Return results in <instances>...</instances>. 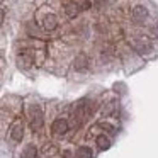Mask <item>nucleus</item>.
Returning <instances> with one entry per match:
<instances>
[{"instance_id": "1", "label": "nucleus", "mask_w": 158, "mask_h": 158, "mask_svg": "<svg viewBox=\"0 0 158 158\" xmlns=\"http://www.w3.org/2000/svg\"><path fill=\"white\" fill-rule=\"evenodd\" d=\"M129 43H131V46H133L134 51H138L139 55H148V53L153 49L151 41L146 38V36H134Z\"/></svg>"}, {"instance_id": "2", "label": "nucleus", "mask_w": 158, "mask_h": 158, "mask_svg": "<svg viewBox=\"0 0 158 158\" xmlns=\"http://www.w3.org/2000/svg\"><path fill=\"white\" fill-rule=\"evenodd\" d=\"M32 63H34V56H32L31 51L24 49L22 53H19V55H17V65H19V68L27 70V68H31V66H32Z\"/></svg>"}, {"instance_id": "3", "label": "nucleus", "mask_w": 158, "mask_h": 158, "mask_svg": "<svg viewBox=\"0 0 158 158\" xmlns=\"http://www.w3.org/2000/svg\"><path fill=\"white\" fill-rule=\"evenodd\" d=\"M43 126V112L39 106H32L31 107V129H41Z\"/></svg>"}, {"instance_id": "4", "label": "nucleus", "mask_w": 158, "mask_h": 158, "mask_svg": "<svg viewBox=\"0 0 158 158\" xmlns=\"http://www.w3.org/2000/svg\"><path fill=\"white\" fill-rule=\"evenodd\" d=\"M146 19H148V9L144 5H136L133 9V21L136 24H144Z\"/></svg>"}, {"instance_id": "5", "label": "nucleus", "mask_w": 158, "mask_h": 158, "mask_svg": "<svg viewBox=\"0 0 158 158\" xmlns=\"http://www.w3.org/2000/svg\"><path fill=\"white\" fill-rule=\"evenodd\" d=\"M56 26H58V19H56L55 14L44 15V19H43V29H44V31L51 32V31H55V29H56Z\"/></svg>"}, {"instance_id": "6", "label": "nucleus", "mask_w": 158, "mask_h": 158, "mask_svg": "<svg viewBox=\"0 0 158 158\" xmlns=\"http://www.w3.org/2000/svg\"><path fill=\"white\" fill-rule=\"evenodd\" d=\"M80 12H82V5H80V2H70V4L65 5V14L68 15L70 19L77 17Z\"/></svg>"}, {"instance_id": "7", "label": "nucleus", "mask_w": 158, "mask_h": 158, "mask_svg": "<svg viewBox=\"0 0 158 158\" xmlns=\"http://www.w3.org/2000/svg\"><path fill=\"white\" fill-rule=\"evenodd\" d=\"M73 68H75L77 72H85V70L89 68V58H87L85 55H78L75 58V61H73Z\"/></svg>"}, {"instance_id": "8", "label": "nucleus", "mask_w": 158, "mask_h": 158, "mask_svg": "<svg viewBox=\"0 0 158 158\" xmlns=\"http://www.w3.org/2000/svg\"><path fill=\"white\" fill-rule=\"evenodd\" d=\"M51 129L55 134H65L66 131H68V123H66L65 119H56L55 123H53Z\"/></svg>"}, {"instance_id": "9", "label": "nucleus", "mask_w": 158, "mask_h": 158, "mask_svg": "<svg viewBox=\"0 0 158 158\" xmlns=\"http://www.w3.org/2000/svg\"><path fill=\"white\" fill-rule=\"evenodd\" d=\"M22 136H24V126H22V123L17 121V123L12 126V129H10V138L14 141H21Z\"/></svg>"}, {"instance_id": "10", "label": "nucleus", "mask_w": 158, "mask_h": 158, "mask_svg": "<svg viewBox=\"0 0 158 158\" xmlns=\"http://www.w3.org/2000/svg\"><path fill=\"white\" fill-rule=\"evenodd\" d=\"M21 158H38V150H36V146H32V144H27V146L22 150Z\"/></svg>"}, {"instance_id": "11", "label": "nucleus", "mask_w": 158, "mask_h": 158, "mask_svg": "<svg viewBox=\"0 0 158 158\" xmlns=\"http://www.w3.org/2000/svg\"><path fill=\"white\" fill-rule=\"evenodd\" d=\"M95 143L99 144L100 150H109L110 148V139L107 136H104V134H99V136L95 138Z\"/></svg>"}, {"instance_id": "12", "label": "nucleus", "mask_w": 158, "mask_h": 158, "mask_svg": "<svg viewBox=\"0 0 158 158\" xmlns=\"http://www.w3.org/2000/svg\"><path fill=\"white\" fill-rule=\"evenodd\" d=\"M75 158H92V150L89 146H80L75 153Z\"/></svg>"}, {"instance_id": "13", "label": "nucleus", "mask_w": 158, "mask_h": 158, "mask_svg": "<svg viewBox=\"0 0 158 158\" xmlns=\"http://www.w3.org/2000/svg\"><path fill=\"white\" fill-rule=\"evenodd\" d=\"M117 104H119L117 100H110V102H109V106H107L106 109H102V114H104V116H109V114H110V112H112V110L117 107Z\"/></svg>"}, {"instance_id": "14", "label": "nucleus", "mask_w": 158, "mask_h": 158, "mask_svg": "<svg viewBox=\"0 0 158 158\" xmlns=\"http://www.w3.org/2000/svg\"><path fill=\"white\" fill-rule=\"evenodd\" d=\"M99 126L102 127V129H107V131H109L110 134H114V133H116V127H114L112 124H109V123H100Z\"/></svg>"}, {"instance_id": "15", "label": "nucleus", "mask_w": 158, "mask_h": 158, "mask_svg": "<svg viewBox=\"0 0 158 158\" xmlns=\"http://www.w3.org/2000/svg\"><path fill=\"white\" fill-rule=\"evenodd\" d=\"M151 34H153L155 38H158V24H156V26H153V27H151Z\"/></svg>"}, {"instance_id": "16", "label": "nucleus", "mask_w": 158, "mask_h": 158, "mask_svg": "<svg viewBox=\"0 0 158 158\" xmlns=\"http://www.w3.org/2000/svg\"><path fill=\"white\" fill-rule=\"evenodd\" d=\"M63 158H72V155H70L68 151H66V153H63Z\"/></svg>"}]
</instances>
